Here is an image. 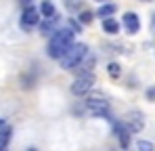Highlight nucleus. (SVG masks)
Instances as JSON below:
<instances>
[{"label": "nucleus", "instance_id": "f257e3e1", "mask_svg": "<svg viewBox=\"0 0 155 151\" xmlns=\"http://www.w3.org/2000/svg\"><path fill=\"white\" fill-rule=\"evenodd\" d=\"M74 38H76V34L71 29H57L52 34L51 42H48V50H46L48 57L51 59H63V55L76 44Z\"/></svg>", "mask_w": 155, "mask_h": 151}, {"label": "nucleus", "instance_id": "f03ea898", "mask_svg": "<svg viewBox=\"0 0 155 151\" xmlns=\"http://www.w3.org/2000/svg\"><path fill=\"white\" fill-rule=\"evenodd\" d=\"M84 57H88V46L82 44V42H78V44H74L71 49L63 55V59H61V67L67 69V72H69V69H76L78 65L84 61Z\"/></svg>", "mask_w": 155, "mask_h": 151}, {"label": "nucleus", "instance_id": "7ed1b4c3", "mask_svg": "<svg viewBox=\"0 0 155 151\" xmlns=\"http://www.w3.org/2000/svg\"><path fill=\"white\" fill-rule=\"evenodd\" d=\"M109 101L99 99V97H92V99L86 101V111L94 118H109Z\"/></svg>", "mask_w": 155, "mask_h": 151}, {"label": "nucleus", "instance_id": "20e7f679", "mask_svg": "<svg viewBox=\"0 0 155 151\" xmlns=\"http://www.w3.org/2000/svg\"><path fill=\"white\" fill-rule=\"evenodd\" d=\"M92 86H94V74L88 72V74H82V76H78L76 80H74V84H71V92L78 95V97H82V95H86Z\"/></svg>", "mask_w": 155, "mask_h": 151}, {"label": "nucleus", "instance_id": "39448f33", "mask_svg": "<svg viewBox=\"0 0 155 151\" xmlns=\"http://www.w3.org/2000/svg\"><path fill=\"white\" fill-rule=\"evenodd\" d=\"M122 124L128 128L130 134L140 132V130L145 128V116H143L140 111H128V113H126V120H124Z\"/></svg>", "mask_w": 155, "mask_h": 151}, {"label": "nucleus", "instance_id": "423d86ee", "mask_svg": "<svg viewBox=\"0 0 155 151\" xmlns=\"http://www.w3.org/2000/svg\"><path fill=\"white\" fill-rule=\"evenodd\" d=\"M40 23V13L36 11V6H25L23 13H21V25L25 29H31Z\"/></svg>", "mask_w": 155, "mask_h": 151}, {"label": "nucleus", "instance_id": "0eeeda50", "mask_svg": "<svg viewBox=\"0 0 155 151\" xmlns=\"http://www.w3.org/2000/svg\"><path fill=\"white\" fill-rule=\"evenodd\" d=\"M122 23H124V27H126V32H128V34H138V29H140V19H138V15H136V13H132V11L124 13Z\"/></svg>", "mask_w": 155, "mask_h": 151}, {"label": "nucleus", "instance_id": "6e6552de", "mask_svg": "<svg viewBox=\"0 0 155 151\" xmlns=\"http://www.w3.org/2000/svg\"><path fill=\"white\" fill-rule=\"evenodd\" d=\"M113 134L117 136V141H120L122 149H128V145H130V132H128V128L122 124V122H113Z\"/></svg>", "mask_w": 155, "mask_h": 151}, {"label": "nucleus", "instance_id": "1a4fd4ad", "mask_svg": "<svg viewBox=\"0 0 155 151\" xmlns=\"http://www.w3.org/2000/svg\"><path fill=\"white\" fill-rule=\"evenodd\" d=\"M103 29L107 32V34H117V32H120V23H117L113 17L103 19Z\"/></svg>", "mask_w": 155, "mask_h": 151}, {"label": "nucleus", "instance_id": "9d476101", "mask_svg": "<svg viewBox=\"0 0 155 151\" xmlns=\"http://www.w3.org/2000/svg\"><path fill=\"white\" fill-rule=\"evenodd\" d=\"M115 11H117V6H115V4H101V6H99V11H97V15H99V17H105V19H109Z\"/></svg>", "mask_w": 155, "mask_h": 151}, {"label": "nucleus", "instance_id": "9b49d317", "mask_svg": "<svg viewBox=\"0 0 155 151\" xmlns=\"http://www.w3.org/2000/svg\"><path fill=\"white\" fill-rule=\"evenodd\" d=\"M40 13L46 17V19H51V17H54L57 13H54V4H52L51 0H44L42 4H40Z\"/></svg>", "mask_w": 155, "mask_h": 151}, {"label": "nucleus", "instance_id": "f8f14e48", "mask_svg": "<svg viewBox=\"0 0 155 151\" xmlns=\"http://www.w3.org/2000/svg\"><path fill=\"white\" fill-rule=\"evenodd\" d=\"M8 143H11V128H2L0 130V151L8 149Z\"/></svg>", "mask_w": 155, "mask_h": 151}, {"label": "nucleus", "instance_id": "ddd939ff", "mask_svg": "<svg viewBox=\"0 0 155 151\" xmlns=\"http://www.w3.org/2000/svg\"><path fill=\"white\" fill-rule=\"evenodd\" d=\"M54 25H57V15H54V17H51V19H46L44 23H40V29H42L44 34H51V29L54 27Z\"/></svg>", "mask_w": 155, "mask_h": 151}, {"label": "nucleus", "instance_id": "4468645a", "mask_svg": "<svg viewBox=\"0 0 155 151\" xmlns=\"http://www.w3.org/2000/svg\"><path fill=\"white\" fill-rule=\"evenodd\" d=\"M136 149L138 151H155V145L151 141H145V139H140L138 143H136Z\"/></svg>", "mask_w": 155, "mask_h": 151}, {"label": "nucleus", "instance_id": "2eb2a0df", "mask_svg": "<svg viewBox=\"0 0 155 151\" xmlns=\"http://www.w3.org/2000/svg\"><path fill=\"white\" fill-rule=\"evenodd\" d=\"M107 74L111 76V78H120V74H122V67H120L117 63H109V65H107Z\"/></svg>", "mask_w": 155, "mask_h": 151}, {"label": "nucleus", "instance_id": "dca6fc26", "mask_svg": "<svg viewBox=\"0 0 155 151\" xmlns=\"http://www.w3.org/2000/svg\"><path fill=\"white\" fill-rule=\"evenodd\" d=\"M80 21H82V23H92V13H90V11H82V13H80Z\"/></svg>", "mask_w": 155, "mask_h": 151}, {"label": "nucleus", "instance_id": "f3484780", "mask_svg": "<svg viewBox=\"0 0 155 151\" xmlns=\"http://www.w3.org/2000/svg\"><path fill=\"white\" fill-rule=\"evenodd\" d=\"M145 95H147V99L151 101V103H155V86H151V88H147V92H145Z\"/></svg>", "mask_w": 155, "mask_h": 151}, {"label": "nucleus", "instance_id": "a211bd4d", "mask_svg": "<svg viewBox=\"0 0 155 151\" xmlns=\"http://www.w3.org/2000/svg\"><path fill=\"white\" fill-rule=\"evenodd\" d=\"M19 2H21V4H25V6H29V2H31V0H19Z\"/></svg>", "mask_w": 155, "mask_h": 151}, {"label": "nucleus", "instance_id": "6ab92c4d", "mask_svg": "<svg viewBox=\"0 0 155 151\" xmlns=\"http://www.w3.org/2000/svg\"><path fill=\"white\" fill-rule=\"evenodd\" d=\"M2 128H6V126H4V120L0 118V130H2Z\"/></svg>", "mask_w": 155, "mask_h": 151}, {"label": "nucleus", "instance_id": "aec40b11", "mask_svg": "<svg viewBox=\"0 0 155 151\" xmlns=\"http://www.w3.org/2000/svg\"><path fill=\"white\" fill-rule=\"evenodd\" d=\"M151 27L155 29V15H153V19H151Z\"/></svg>", "mask_w": 155, "mask_h": 151}, {"label": "nucleus", "instance_id": "412c9836", "mask_svg": "<svg viewBox=\"0 0 155 151\" xmlns=\"http://www.w3.org/2000/svg\"><path fill=\"white\" fill-rule=\"evenodd\" d=\"M27 151H36V149H34V147H31V149H27Z\"/></svg>", "mask_w": 155, "mask_h": 151}, {"label": "nucleus", "instance_id": "4be33fe9", "mask_svg": "<svg viewBox=\"0 0 155 151\" xmlns=\"http://www.w3.org/2000/svg\"><path fill=\"white\" fill-rule=\"evenodd\" d=\"M143 2H151V0H143Z\"/></svg>", "mask_w": 155, "mask_h": 151}, {"label": "nucleus", "instance_id": "5701e85b", "mask_svg": "<svg viewBox=\"0 0 155 151\" xmlns=\"http://www.w3.org/2000/svg\"><path fill=\"white\" fill-rule=\"evenodd\" d=\"M97 2H103V0H97Z\"/></svg>", "mask_w": 155, "mask_h": 151}]
</instances>
